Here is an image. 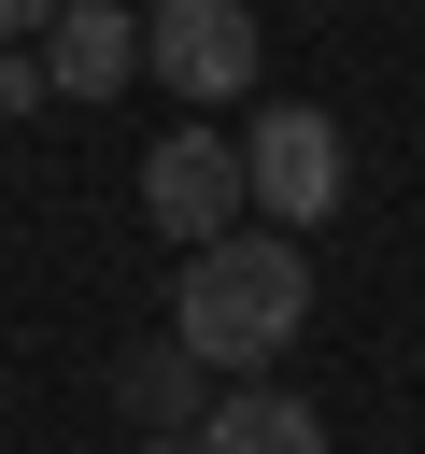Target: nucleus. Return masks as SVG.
<instances>
[{
  "instance_id": "nucleus-1",
  "label": "nucleus",
  "mask_w": 425,
  "mask_h": 454,
  "mask_svg": "<svg viewBox=\"0 0 425 454\" xmlns=\"http://www.w3.org/2000/svg\"><path fill=\"white\" fill-rule=\"evenodd\" d=\"M298 326H312V255H298L283 227H227V241H198L184 284H170V340H184L198 369H269Z\"/></svg>"
},
{
  "instance_id": "nucleus-2",
  "label": "nucleus",
  "mask_w": 425,
  "mask_h": 454,
  "mask_svg": "<svg viewBox=\"0 0 425 454\" xmlns=\"http://www.w3.org/2000/svg\"><path fill=\"white\" fill-rule=\"evenodd\" d=\"M340 184H354V156H340V114H312V99H269V114H255V142H241V199H255L269 227H326V213H340Z\"/></svg>"
},
{
  "instance_id": "nucleus-3",
  "label": "nucleus",
  "mask_w": 425,
  "mask_h": 454,
  "mask_svg": "<svg viewBox=\"0 0 425 454\" xmlns=\"http://www.w3.org/2000/svg\"><path fill=\"white\" fill-rule=\"evenodd\" d=\"M142 57L170 99H255V0H142Z\"/></svg>"
},
{
  "instance_id": "nucleus-4",
  "label": "nucleus",
  "mask_w": 425,
  "mask_h": 454,
  "mask_svg": "<svg viewBox=\"0 0 425 454\" xmlns=\"http://www.w3.org/2000/svg\"><path fill=\"white\" fill-rule=\"evenodd\" d=\"M142 213H156L184 255H198V241H227V227L255 213V199H241V142H227V128H170V142L142 156Z\"/></svg>"
},
{
  "instance_id": "nucleus-5",
  "label": "nucleus",
  "mask_w": 425,
  "mask_h": 454,
  "mask_svg": "<svg viewBox=\"0 0 425 454\" xmlns=\"http://www.w3.org/2000/svg\"><path fill=\"white\" fill-rule=\"evenodd\" d=\"M142 71V14L128 0H57V28H42V85L57 99H113Z\"/></svg>"
},
{
  "instance_id": "nucleus-6",
  "label": "nucleus",
  "mask_w": 425,
  "mask_h": 454,
  "mask_svg": "<svg viewBox=\"0 0 425 454\" xmlns=\"http://www.w3.org/2000/svg\"><path fill=\"white\" fill-rule=\"evenodd\" d=\"M198 454H326V411L283 397V383H227L198 411Z\"/></svg>"
},
{
  "instance_id": "nucleus-7",
  "label": "nucleus",
  "mask_w": 425,
  "mask_h": 454,
  "mask_svg": "<svg viewBox=\"0 0 425 454\" xmlns=\"http://www.w3.org/2000/svg\"><path fill=\"white\" fill-rule=\"evenodd\" d=\"M113 397H128V426H142V440H198V411H212V369H198L184 340H142V355L113 369Z\"/></svg>"
},
{
  "instance_id": "nucleus-8",
  "label": "nucleus",
  "mask_w": 425,
  "mask_h": 454,
  "mask_svg": "<svg viewBox=\"0 0 425 454\" xmlns=\"http://www.w3.org/2000/svg\"><path fill=\"white\" fill-rule=\"evenodd\" d=\"M57 85H42V43H0V114H42Z\"/></svg>"
},
{
  "instance_id": "nucleus-9",
  "label": "nucleus",
  "mask_w": 425,
  "mask_h": 454,
  "mask_svg": "<svg viewBox=\"0 0 425 454\" xmlns=\"http://www.w3.org/2000/svg\"><path fill=\"white\" fill-rule=\"evenodd\" d=\"M57 28V0H0V43H42Z\"/></svg>"
},
{
  "instance_id": "nucleus-10",
  "label": "nucleus",
  "mask_w": 425,
  "mask_h": 454,
  "mask_svg": "<svg viewBox=\"0 0 425 454\" xmlns=\"http://www.w3.org/2000/svg\"><path fill=\"white\" fill-rule=\"evenodd\" d=\"M128 454H198V440H128Z\"/></svg>"
},
{
  "instance_id": "nucleus-11",
  "label": "nucleus",
  "mask_w": 425,
  "mask_h": 454,
  "mask_svg": "<svg viewBox=\"0 0 425 454\" xmlns=\"http://www.w3.org/2000/svg\"><path fill=\"white\" fill-rule=\"evenodd\" d=\"M128 14H142V0H128Z\"/></svg>"
}]
</instances>
